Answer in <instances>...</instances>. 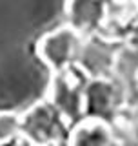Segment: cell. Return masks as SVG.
I'll list each match as a JSON object with an SVG mask.
<instances>
[{
    "label": "cell",
    "mask_w": 138,
    "mask_h": 146,
    "mask_svg": "<svg viewBox=\"0 0 138 146\" xmlns=\"http://www.w3.org/2000/svg\"><path fill=\"white\" fill-rule=\"evenodd\" d=\"M62 131L64 117L51 102H38L20 115V135L31 146H51Z\"/></svg>",
    "instance_id": "6da1fadb"
},
{
    "label": "cell",
    "mask_w": 138,
    "mask_h": 146,
    "mask_svg": "<svg viewBox=\"0 0 138 146\" xmlns=\"http://www.w3.org/2000/svg\"><path fill=\"white\" fill-rule=\"evenodd\" d=\"M80 53V35L71 26L51 31L40 40L38 55L51 70H67Z\"/></svg>",
    "instance_id": "7a4b0ae2"
},
{
    "label": "cell",
    "mask_w": 138,
    "mask_h": 146,
    "mask_svg": "<svg viewBox=\"0 0 138 146\" xmlns=\"http://www.w3.org/2000/svg\"><path fill=\"white\" fill-rule=\"evenodd\" d=\"M84 82L78 79L76 73L62 70L57 71L49 90V102L60 111V115L67 121L84 115Z\"/></svg>",
    "instance_id": "3957f363"
},
{
    "label": "cell",
    "mask_w": 138,
    "mask_h": 146,
    "mask_svg": "<svg viewBox=\"0 0 138 146\" xmlns=\"http://www.w3.org/2000/svg\"><path fill=\"white\" fill-rule=\"evenodd\" d=\"M114 108V88L105 79H95L84 88V115L104 121Z\"/></svg>",
    "instance_id": "277c9868"
},
{
    "label": "cell",
    "mask_w": 138,
    "mask_h": 146,
    "mask_svg": "<svg viewBox=\"0 0 138 146\" xmlns=\"http://www.w3.org/2000/svg\"><path fill=\"white\" fill-rule=\"evenodd\" d=\"M69 26L78 33H89L100 26L104 18L102 0H67Z\"/></svg>",
    "instance_id": "5b68a950"
},
{
    "label": "cell",
    "mask_w": 138,
    "mask_h": 146,
    "mask_svg": "<svg viewBox=\"0 0 138 146\" xmlns=\"http://www.w3.org/2000/svg\"><path fill=\"white\" fill-rule=\"evenodd\" d=\"M111 130L104 121L85 119L69 137V146H109Z\"/></svg>",
    "instance_id": "8992f818"
},
{
    "label": "cell",
    "mask_w": 138,
    "mask_h": 146,
    "mask_svg": "<svg viewBox=\"0 0 138 146\" xmlns=\"http://www.w3.org/2000/svg\"><path fill=\"white\" fill-rule=\"evenodd\" d=\"M80 62H82V68L91 73V75H102L104 71H107V68L111 66V58L113 55L105 48L104 44L100 42H89L85 48H80Z\"/></svg>",
    "instance_id": "52a82bcc"
},
{
    "label": "cell",
    "mask_w": 138,
    "mask_h": 146,
    "mask_svg": "<svg viewBox=\"0 0 138 146\" xmlns=\"http://www.w3.org/2000/svg\"><path fill=\"white\" fill-rule=\"evenodd\" d=\"M20 135V115L13 111H0V146L15 141Z\"/></svg>",
    "instance_id": "ba28073f"
}]
</instances>
